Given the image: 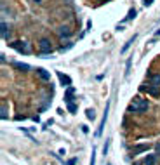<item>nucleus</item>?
Returning a JSON list of instances; mask_svg holds the SVG:
<instances>
[{"mask_svg":"<svg viewBox=\"0 0 160 165\" xmlns=\"http://www.w3.org/2000/svg\"><path fill=\"white\" fill-rule=\"evenodd\" d=\"M157 35H160V30H158V31H157Z\"/></svg>","mask_w":160,"mask_h":165,"instance_id":"21","label":"nucleus"},{"mask_svg":"<svg viewBox=\"0 0 160 165\" xmlns=\"http://www.w3.org/2000/svg\"><path fill=\"white\" fill-rule=\"evenodd\" d=\"M72 96H73V87H68L66 96H64V101H66V102H72Z\"/></svg>","mask_w":160,"mask_h":165,"instance_id":"12","label":"nucleus"},{"mask_svg":"<svg viewBox=\"0 0 160 165\" xmlns=\"http://www.w3.org/2000/svg\"><path fill=\"white\" fill-rule=\"evenodd\" d=\"M58 77H59V82H61L63 85H66V87L72 85V78H70V77H66V75H63V73H58Z\"/></svg>","mask_w":160,"mask_h":165,"instance_id":"6","label":"nucleus"},{"mask_svg":"<svg viewBox=\"0 0 160 165\" xmlns=\"http://www.w3.org/2000/svg\"><path fill=\"white\" fill-rule=\"evenodd\" d=\"M150 148H151V144H138V146H134L132 153H134V155H139V153H143V151H148Z\"/></svg>","mask_w":160,"mask_h":165,"instance_id":"4","label":"nucleus"},{"mask_svg":"<svg viewBox=\"0 0 160 165\" xmlns=\"http://www.w3.org/2000/svg\"><path fill=\"white\" fill-rule=\"evenodd\" d=\"M68 110H70V111L73 113V111H75L77 108H75V104H72V102H68Z\"/></svg>","mask_w":160,"mask_h":165,"instance_id":"18","label":"nucleus"},{"mask_svg":"<svg viewBox=\"0 0 160 165\" xmlns=\"http://www.w3.org/2000/svg\"><path fill=\"white\" fill-rule=\"evenodd\" d=\"M38 47H40V52H42V54H49V52H52V45H51V42H49L47 38H42L40 44H38Z\"/></svg>","mask_w":160,"mask_h":165,"instance_id":"2","label":"nucleus"},{"mask_svg":"<svg viewBox=\"0 0 160 165\" xmlns=\"http://www.w3.org/2000/svg\"><path fill=\"white\" fill-rule=\"evenodd\" d=\"M12 45H14V47H16L19 52H25V54H28V52H30V47H28L25 42H14Z\"/></svg>","mask_w":160,"mask_h":165,"instance_id":"5","label":"nucleus"},{"mask_svg":"<svg viewBox=\"0 0 160 165\" xmlns=\"http://www.w3.org/2000/svg\"><path fill=\"white\" fill-rule=\"evenodd\" d=\"M5 33H7V25L2 23V35H5Z\"/></svg>","mask_w":160,"mask_h":165,"instance_id":"19","label":"nucleus"},{"mask_svg":"<svg viewBox=\"0 0 160 165\" xmlns=\"http://www.w3.org/2000/svg\"><path fill=\"white\" fill-rule=\"evenodd\" d=\"M87 118H89V120L94 118V111H92V110H87Z\"/></svg>","mask_w":160,"mask_h":165,"instance_id":"15","label":"nucleus"},{"mask_svg":"<svg viewBox=\"0 0 160 165\" xmlns=\"http://www.w3.org/2000/svg\"><path fill=\"white\" fill-rule=\"evenodd\" d=\"M106 116H108V106H106V110H104L103 120H101V123H99V129H98V132H96V136H98V137H99V136L103 134V127H104V122H106Z\"/></svg>","mask_w":160,"mask_h":165,"instance_id":"7","label":"nucleus"},{"mask_svg":"<svg viewBox=\"0 0 160 165\" xmlns=\"http://www.w3.org/2000/svg\"><path fill=\"white\" fill-rule=\"evenodd\" d=\"M151 2H153V0H145V4H146V5H150Z\"/></svg>","mask_w":160,"mask_h":165,"instance_id":"20","label":"nucleus"},{"mask_svg":"<svg viewBox=\"0 0 160 165\" xmlns=\"http://www.w3.org/2000/svg\"><path fill=\"white\" fill-rule=\"evenodd\" d=\"M141 90H146L150 96H158V94H160V90H158V85H153V84H150L148 87H141Z\"/></svg>","mask_w":160,"mask_h":165,"instance_id":"3","label":"nucleus"},{"mask_svg":"<svg viewBox=\"0 0 160 165\" xmlns=\"http://www.w3.org/2000/svg\"><path fill=\"white\" fill-rule=\"evenodd\" d=\"M0 111H2V118L5 120V118H7V106H5V104H2V110H0Z\"/></svg>","mask_w":160,"mask_h":165,"instance_id":"13","label":"nucleus"},{"mask_svg":"<svg viewBox=\"0 0 160 165\" xmlns=\"http://www.w3.org/2000/svg\"><path fill=\"white\" fill-rule=\"evenodd\" d=\"M155 162H157V155H148L145 158V165H155Z\"/></svg>","mask_w":160,"mask_h":165,"instance_id":"10","label":"nucleus"},{"mask_svg":"<svg viewBox=\"0 0 160 165\" xmlns=\"http://www.w3.org/2000/svg\"><path fill=\"white\" fill-rule=\"evenodd\" d=\"M35 2H37V4H38V2H40V0H35Z\"/></svg>","mask_w":160,"mask_h":165,"instance_id":"22","label":"nucleus"},{"mask_svg":"<svg viewBox=\"0 0 160 165\" xmlns=\"http://www.w3.org/2000/svg\"><path fill=\"white\" fill-rule=\"evenodd\" d=\"M132 17H136V9H131V11H129V16H127V21H129V19H132Z\"/></svg>","mask_w":160,"mask_h":165,"instance_id":"14","label":"nucleus"},{"mask_svg":"<svg viewBox=\"0 0 160 165\" xmlns=\"http://www.w3.org/2000/svg\"><path fill=\"white\" fill-rule=\"evenodd\" d=\"M150 84H153V85H158V87H160V75H158V73H155V75H151V77H150Z\"/></svg>","mask_w":160,"mask_h":165,"instance_id":"9","label":"nucleus"},{"mask_svg":"<svg viewBox=\"0 0 160 165\" xmlns=\"http://www.w3.org/2000/svg\"><path fill=\"white\" fill-rule=\"evenodd\" d=\"M70 35H72V31H70L68 26H61L59 28V37H70Z\"/></svg>","mask_w":160,"mask_h":165,"instance_id":"11","label":"nucleus"},{"mask_svg":"<svg viewBox=\"0 0 160 165\" xmlns=\"http://www.w3.org/2000/svg\"><path fill=\"white\" fill-rule=\"evenodd\" d=\"M90 165H96V151L92 150V158H90Z\"/></svg>","mask_w":160,"mask_h":165,"instance_id":"16","label":"nucleus"},{"mask_svg":"<svg viewBox=\"0 0 160 165\" xmlns=\"http://www.w3.org/2000/svg\"><path fill=\"white\" fill-rule=\"evenodd\" d=\"M16 68H21V70H28V65H21V63H16Z\"/></svg>","mask_w":160,"mask_h":165,"instance_id":"17","label":"nucleus"},{"mask_svg":"<svg viewBox=\"0 0 160 165\" xmlns=\"http://www.w3.org/2000/svg\"><path fill=\"white\" fill-rule=\"evenodd\" d=\"M37 75H38L42 80H51V75H49L47 71H45L44 68H38V70H37Z\"/></svg>","mask_w":160,"mask_h":165,"instance_id":"8","label":"nucleus"},{"mask_svg":"<svg viewBox=\"0 0 160 165\" xmlns=\"http://www.w3.org/2000/svg\"><path fill=\"white\" fill-rule=\"evenodd\" d=\"M146 110H148V101L143 97H134L129 104V111H134V113H143Z\"/></svg>","mask_w":160,"mask_h":165,"instance_id":"1","label":"nucleus"}]
</instances>
